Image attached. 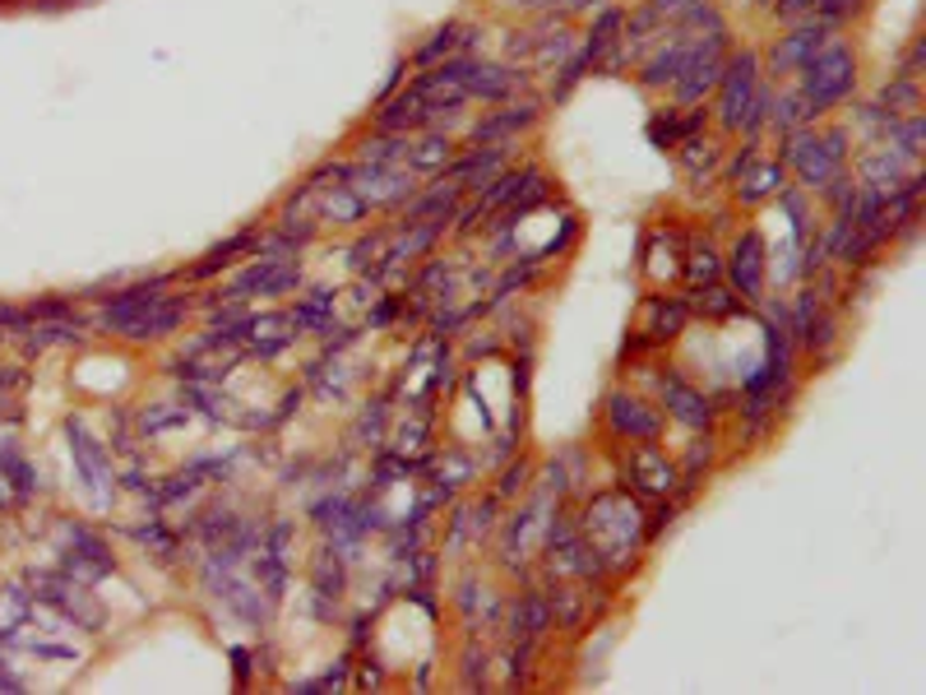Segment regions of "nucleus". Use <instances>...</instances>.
<instances>
[{
    "label": "nucleus",
    "mask_w": 926,
    "mask_h": 695,
    "mask_svg": "<svg viewBox=\"0 0 926 695\" xmlns=\"http://www.w3.org/2000/svg\"><path fill=\"white\" fill-rule=\"evenodd\" d=\"M848 144L853 134L848 130H816V126H801V130H787L783 134V167L797 172V181L806 190H820L830 186L843 167H848Z\"/></svg>",
    "instance_id": "obj_1"
},
{
    "label": "nucleus",
    "mask_w": 926,
    "mask_h": 695,
    "mask_svg": "<svg viewBox=\"0 0 926 695\" xmlns=\"http://www.w3.org/2000/svg\"><path fill=\"white\" fill-rule=\"evenodd\" d=\"M797 74H801L797 98L806 103V111H811V121H820L824 111H834L839 103H848L857 93V56L843 43L820 47Z\"/></svg>",
    "instance_id": "obj_2"
},
{
    "label": "nucleus",
    "mask_w": 926,
    "mask_h": 695,
    "mask_svg": "<svg viewBox=\"0 0 926 695\" xmlns=\"http://www.w3.org/2000/svg\"><path fill=\"white\" fill-rule=\"evenodd\" d=\"M302 287V264L283 256H255L242 274H232L213 302H246V297H288Z\"/></svg>",
    "instance_id": "obj_3"
},
{
    "label": "nucleus",
    "mask_w": 926,
    "mask_h": 695,
    "mask_svg": "<svg viewBox=\"0 0 926 695\" xmlns=\"http://www.w3.org/2000/svg\"><path fill=\"white\" fill-rule=\"evenodd\" d=\"M755 93H760V51L741 47V51L727 56L723 80H718V126L723 130H741L746 107H751Z\"/></svg>",
    "instance_id": "obj_4"
},
{
    "label": "nucleus",
    "mask_w": 926,
    "mask_h": 695,
    "mask_svg": "<svg viewBox=\"0 0 926 695\" xmlns=\"http://www.w3.org/2000/svg\"><path fill=\"white\" fill-rule=\"evenodd\" d=\"M339 186H352L371 209H394V204H408L412 196H418V181H412V172H403V167H380V163L343 167V181H339Z\"/></svg>",
    "instance_id": "obj_5"
},
{
    "label": "nucleus",
    "mask_w": 926,
    "mask_h": 695,
    "mask_svg": "<svg viewBox=\"0 0 926 695\" xmlns=\"http://www.w3.org/2000/svg\"><path fill=\"white\" fill-rule=\"evenodd\" d=\"M33 598H37V603H47V608H61L70 622H79V626H97V622H103L97 603H89L84 579H74V575H33Z\"/></svg>",
    "instance_id": "obj_6"
},
{
    "label": "nucleus",
    "mask_w": 926,
    "mask_h": 695,
    "mask_svg": "<svg viewBox=\"0 0 926 695\" xmlns=\"http://www.w3.org/2000/svg\"><path fill=\"white\" fill-rule=\"evenodd\" d=\"M66 432H70L74 469L84 473V482H89V487H93L97 496L112 500V492H116V473H112V455H107V446H103V440H93V432H89L79 417H70V422H66Z\"/></svg>",
    "instance_id": "obj_7"
},
{
    "label": "nucleus",
    "mask_w": 926,
    "mask_h": 695,
    "mask_svg": "<svg viewBox=\"0 0 926 695\" xmlns=\"http://www.w3.org/2000/svg\"><path fill=\"white\" fill-rule=\"evenodd\" d=\"M839 28L834 24H824V19H801V24L787 33V37H778L774 43V51H770V66H774V74H797L811 56L820 51V47H830V37H834Z\"/></svg>",
    "instance_id": "obj_8"
},
{
    "label": "nucleus",
    "mask_w": 926,
    "mask_h": 695,
    "mask_svg": "<svg viewBox=\"0 0 926 695\" xmlns=\"http://www.w3.org/2000/svg\"><path fill=\"white\" fill-rule=\"evenodd\" d=\"M186 316H190V302L163 293L153 306H144V311L134 316V320L121 325V339H130V343H157V339H167V334L181 330Z\"/></svg>",
    "instance_id": "obj_9"
},
{
    "label": "nucleus",
    "mask_w": 926,
    "mask_h": 695,
    "mask_svg": "<svg viewBox=\"0 0 926 695\" xmlns=\"http://www.w3.org/2000/svg\"><path fill=\"white\" fill-rule=\"evenodd\" d=\"M66 575H74V579H103V575H112L116 570V556H112V547L97 538L93 529H84V525H66Z\"/></svg>",
    "instance_id": "obj_10"
},
{
    "label": "nucleus",
    "mask_w": 926,
    "mask_h": 695,
    "mask_svg": "<svg viewBox=\"0 0 926 695\" xmlns=\"http://www.w3.org/2000/svg\"><path fill=\"white\" fill-rule=\"evenodd\" d=\"M764 274H770V264H764V242L755 227H746L737 246H732V260H727V279H732V293H741L746 302L764 297Z\"/></svg>",
    "instance_id": "obj_11"
},
{
    "label": "nucleus",
    "mask_w": 926,
    "mask_h": 695,
    "mask_svg": "<svg viewBox=\"0 0 926 695\" xmlns=\"http://www.w3.org/2000/svg\"><path fill=\"white\" fill-rule=\"evenodd\" d=\"M607 427H612V436H621V440H658L663 417H658V409H648L644 399L612 390L607 394Z\"/></svg>",
    "instance_id": "obj_12"
},
{
    "label": "nucleus",
    "mask_w": 926,
    "mask_h": 695,
    "mask_svg": "<svg viewBox=\"0 0 926 695\" xmlns=\"http://www.w3.org/2000/svg\"><path fill=\"white\" fill-rule=\"evenodd\" d=\"M695 47H700V37H695L691 28H677V33H672V43H667V47H658V56H654V61H644V70H640V84H644V89L677 84L681 74H685V66H691Z\"/></svg>",
    "instance_id": "obj_13"
},
{
    "label": "nucleus",
    "mask_w": 926,
    "mask_h": 695,
    "mask_svg": "<svg viewBox=\"0 0 926 695\" xmlns=\"http://www.w3.org/2000/svg\"><path fill=\"white\" fill-rule=\"evenodd\" d=\"M167 283H172V274H157V279H144V283H134V287H121V293H112V297L103 302V330H107V334H121L126 320H134V316L144 311V306H153L157 297L167 293Z\"/></svg>",
    "instance_id": "obj_14"
},
{
    "label": "nucleus",
    "mask_w": 926,
    "mask_h": 695,
    "mask_svg": "<svg viewBox=\"0 0 926 695\" xmlns=\"http://www.w3.org/2000/svg\"><path fill=\"white\" fill-rule=\"evenodd\" d=\"M542 121V103H509V107H501V111H491V116H482L478 126L468 130V140L472 144H496V140H505V134H519V130H528V126H538Z\"/></svg>",
    "instance_id": "obj_15"
},
{
    "label": "nucleus",
    "mask_w": 926,
    "mask_h": 695,
    "mask_svg": "<svg viewBox=\"0 0 926 695\" xmlns=\"http://www.w3.org/2000/svg\"><path fill=\"white\" fill-rule=\"evenodd\" d=\"M658 394H663V409L672 413L677 422H685V427H708L714 422V403H708L695 385H685L681 376H667L663 385H658Z\"/></svg>",
    "instance_id": "obj_16"
},
{
    "label": "nucleus",
    "mask_w": 926,
    "mask_h": 695,
    "mask_svg": "<svg viewBox=\"0 0 926 695\" xmlns=\"http://www.w3.org/2000/svg\"><path fill=\"white\" fill-rule=\"evenodd\" d=\"M515 89H524V70H509V66L472 61L464 74V93L468 98H482V103H505Z\"/></svg>",
    "instance_id": "obj_17"
},
{
    "label": "nucleus",
    "mask_w": 926,
    "mask_h": 695,
    "mask_svg": "<svg viewBox=\"0 0 926 695\" xmlns=\"http://www.w3.org/2000/svg\"><path fill=\"white\" fill-rule=\"evenodd\" d=\"M297 320L292 316H250V330H246V353L250 357H279L283 348H292V339H297Z\"/></svg>",
    "instance_id": "obj_18"
},
{
    "label": "nucleus",
    "mask_w": 926,
    "mask_h": 695,
    "mask_svg": "<svg viewBox=\"0 0 926 695\" xmlns=\"http://www.w3.org/2000/svg\"><path fill=\"white\" fill-rule=\"evenodd\" d=\"M501 163H505V149H501V144H482V149H472V153H464V158L449 163V167H445V181L459 186V190L487 186V181L501 172Z\"/></svg>",
    "instance_id": "obj_19"
},
{
    "label": "nucleus",
    "mask_w": 926,
    "mask_h": 695,
    "mask_svg": "<svg viewBox=\"0 0 926 695\" xmlns=\"http://www.w3.org/2000/svg\"><path fill=\"white\" fill-rule=\"evenodd\" d=\"M685 320H691V302L685 297H648V325L640 330L635 343H667L685 330Z\"/></svg>",
    "instance_id": "obj_20"
},
{
    "label": "nucleus",
    "mask_w": 926,
    "mask_h": 695,
    "mask_svg": "<svg viewBox=\"0 0 926 695\" xmlns=\"http://www.w3.org/2000/svg\"><path fill=\"white\" fill-rule=\"evenodd\" d=\"M909 177H913L909 158H899L894 149H876V153H866V163H861V186L876 190V196H884V200H890Z\"/></svg>",
    "instance_id": "obj_21"
},
{
    "label": "nucleus",
    "mask_w": 926,
    "mask_h": 695,
    "mask_svg": "<svg viewBox=\"0 0 926 695\" xmlns=\"http://www.w3.org/2000/svg\"><path fill=\"white\" fill-rule=\"evenodd\" d=\"M630 482L644 487L648 496H663L677 487V469L654 446H640V450H630Z\"/></svg>",
    "instance_id": "obj_22"
},
{
    "label": "nucleus",
    "mask_w": 926,
    "mask_h": 695,
    "mask_svg": "<svg viewBox=\"0 0 926 695\" xmlns=\"http://www.w3.org/2000/svg\"><path fill=\"white\" fill-rule=\"evenodd\" d=\"M436 121V111H431L418 93H403V98H394L380 116H376V130H389V134H408V130H422V126H431Z\"/></svg>",
    "instance_id": "obj_23"
},
{
    "label": "nucleus",
    "mask_w": 926,
    "mask_h": 695,
    "mask_svg": "<svg viewBox=\"0 0 926 695\" xmlns=\"http://www.w3.org/2000/svg\"><path fill=\"white\" fill-rule=\"evenodd\" d=\"M551 626V603L538 593V589H528L515 598V608H509V631L524 635V645H534L538 635Z\"/></svg>",
    "instance_id": "obj_24"
},
{
    "label": "nucleus",
    "mask_w": 926,
    "mask_h": 695,
    "mask_svg": "<svg viewBox=\"0 0 926 695\" xmlns=\"http://www.w3.org/2000/svg\"><path fill=\"white\" fill-rule=\"evenodd\" d=\"M250 250H260V232H236V237H227L223 246H213L209 256L190 269V279H213L219 269L236 264V256H250Z\"/></svg>",
    "instance_id": "obj_25"
},
{
    "label": "nucleus",
    "mask_w": 926,
    "mask_h": 695,
    "mask_svg": "<svg viewBox=\"0 0 926 695\" xmlns=\"http://www.w3.org/2000/svg\"><path fill=\"white\" fill-rule=\"evenodd\" d=\"M449 163H455V140H445V134H426V140H412L408 149V167L426 172V177H436Z\"/></svg>",
    "instance_id": "obj_26"
},
{
    "label": "nucleus",
    "mask_w": 926,
    "mask_h": 695,
    "mask_svg": "<svg viewBox=\"0 0 926 695\" xmlns=\"http://www.w3.org/2000/svg\"><path fill=\"white\" fill-rule=\"evenodd\" d=\"M320 214H325V223H333V227H352V223H366L371 204H366L352 186H333L329 196H325V204H320Z\"/></svg>",
    "instance_id": "obj_27"
},
{
    "label": "nucleus",
    "mask_w": 926,
    "mask_h": 695,
    "mask_svg": "<svg viewBox=\"0 0 926 695\" xmlns=\"http://www.w3.org/2000/svg\"><path fill=\"white\" fill-rule=\"evenodd\" d=\"M783 177H787V167L783 163H760L751 177H737V200L741 204H760V200H774L778 190H783Z\"/></svg>",
    "instance_id": "obj_28"
},
{
    "label": "nucleus",
    "mask_w": 926,
    "mask_h": 695,
    "mask_svg": "<svg viewBox=\"0 0 926 695\" xmlns=\"http://www.w3.org/2000/svg\"><path fill=\"white\" fill-rule=\"evenodd\" d=\"M408 149H412V140L408 134H389V130H376L371 140H362V163H380V167H399V163H408Z\"/></svg>",
    "instance_id": "obj_29"
},
{
    "label": "nucleus",
    "mask_w": 926,
    "mask_h": 695,
    "mask_svg": "<svg viewBox=\"0 0 926 695\" xmlns=\"http://www.w3.org/2000/svg\"><path fill=\"white\" fill-rule=\"evenodd\" d=\"M292 320H297V330H315V334H333V293H310L306 302H297V311H292Z\"/></svg>",
    "instance_id": "obj_30"
},
{
    "label": "nucleus",
    "mask_w": 926,
    "mask_h": 695,
    "mask_svg": "<svg viewBox=\"0 0 926 695\" xmlns=\"http://www.w3.org/2000/svg\"><path fill=\"white\" fill-rule=\"evenodd\" d=\"M621 24H625V14H621V10H602V14H598V24L588 28V37H584V47H579V51L588 56V61H598L602 51H612V47H617Z\"/></svg>",
    "instance_id": "obj_31"
},
{
    "label": "nucleus",
    "mask_w": 926,
    "mask_h": 695,
    "mask_svg": "<svg viewBox=\"0 0 926 695\" xmlns=\"http://www.w3.org/2000/svg\"><path fill=\"white\" fill-rule=\"evenodd\" d=\"M464 33H468L464 24H445V28H436V33H431V43H426V47H418V56H412V61H418V66H426V70L436 66L441 56L449 61V56H455V51L464 47Z\"/></svg>",
    "instance_id": "obj_32"
},
{
    "label": "nucleus",
    "mask_w": 926,
    "mask_h": 695,
    "mask_svg": "<svg viewBox=\"0 0 926 695\" xmlns=\"http://www.w3.org/2000/svg\"><path fill=\"white\" fill-rule=\"evenodd\" d=\"M876 107H884L890 116L917 111V80H909V74H894V80L876 93Z\"/></svg>",
    "instance_id": "obj_33"
},
{
    "label": "nucleus",
    "mask_w": 926,
    "mask_h": 695,
    "mask_svg": "<svg viewBox=\"0 0 926 695\" xmlns=\"http://www.w3.org/2000/svg\"><path fill=\"white\" fill-rule=\"evenodd\" d=\"M866 10V0H816V10H811V19H824V24H834V28H843L848 24L853 14H861Z\"/></svg>",
    "instance_id": "obj_34"
},
{
    "label": "nucleus",
    "mask_w": 926,
    "mask_h": 695,
    "mask_svg": "<svg viewBox=\"0 0 926 695\" xmlns=\"http://www.w3.org/2000/svg\"><path fill=\"white\" fill-rule=\"evenodd\" d=\"M186 413L181 409H172V403H153V409H144L140 413V432L144 436H153V432H167V427H176Z\"/></svg>",
    "instance_id": "obj_35"
},
{
    "label": "nucleus",
    "mask_w": 926,
    "mask_h": 695,
    "mask_svg": "<svg viewBox=\"0 0 926 695\" xmlns=\"http://www.w3.org/2000/svg\"><path fill=\"white\" fill-rule=\"evenodd\" d=\"M700 283H718V250L714 246H695L691 256V287Z\"/></svg>",
    "instance_id": "obj_36"
},
{
    "label": "nucleus",
    "mask_w": 926,
    "mask_h": 695,
    "mask_svg": "<svg viewBox=\"0 0 926 695\" xmlns=\"http://www.w3.org/2000/svg\"><path fill=\"white\" fill-rule=\"evenodd\" d=\"M134 538H140V543H153L157 547V556H163V562H172V552H176V538L157 525V519H149V525H140V529H130Z\"/></svg>",
    "instance_id": "obj_37"
},
{
    "label": "nucleus",
    "mask_w": 926,
    "mask_h": 695,
    "mask_svg": "<svg viewBox=\"0 0 926 695\" xmlns=\"http://www.w3.org/2000/svg\"><path fill=\"white\" fill-rule=\"evenodd\" d=\"M389 242V232H371V237H362L357 246H352V269H366V264H376L380 256H385V246Z\"/></svg>",
    "instance_id": "obj_38"
},
{
    "label": "nucleus",
    "mask_w": 926,
    "mask_h": 695,
    "mask_svg": "<svg viewBox=\"0 0 926 695\" xmlns=\"http://www.w3.org/2000/svg\"><path fill=\"white\" fill-rule=\"evenodd\" d=\"M700 306L708 316H732V311H741V297H732V287H708Z\"/></svg>",
    "instance_id": "obj_39"
},
{
    "label": "nucleus",
    "mask_w": 926,
    "mask_h": 695,
    "mask_svg": "<svg viewBox=\"0 0 926 695\" xmlns=\"http://www.w3.org/2000/svg\"><path fill=\"white\" fill-rule=\"evenodd\" d=\"M746 167H755V140H751V144H746V149L737 153V158H732V167H727V181H737V177H741V172H746Z\"/></svg>",
    "instance_id": "obj_40"
},
{
    "label": "nucleus",
    "mask_w": 926,
    "mask_h": 695,
    "mask_svg": "<svg viewBox=\"0 0 926 695\" xmlns=\"http://www.w3.org/2000/svg\"><path fill=\"white\" fill-rule=\"evenodd\" d=\"M399 311H403V302H399V297H385V302L376 306V311H371V325H389Z\"/></svg>",
    "instance_id": "obj_41"
},
{
    "label": "nucleus",
    "mask_w": 926,
    "mask_h": 695,
    "mask_svg": "<svg viewBox=\"0 0 926 695\" xmlns=\"http://www.w3.org/2000/svg\"><path fill=\"white\" fill-rule=\"evenodd\" d=\"M524 478H528V469H524V463H519V469H509V473H505V482H501V496H509V492H515V487L524 492V487H528Z\"/></svg>",
    "instance_id": "obj_42"
},
{
    "label": "nucleus",
    "mask_w": 926,
    "mask_h": 695,
    "mask_svg": "<svg viewBox=\"0 0 926 695\" xmlns=\"http://www.w3.org/2000/svg\"><path fill=\"white\" fill-rule=\"evenodd\" d=\"M10 663L0 659V691H24V678H14V672H5Z\"/></svg>",
    "instance_id": "obj_43"
},
{
    "label": "nucleus",
    "mask_w": 926,
    "mask_h": 695,
    "mask_svg": "<svg viewBox=\"0 0 926 695\" xmlns=\"http://www.w3.org/2000/svg\"><path fill=\"white\" fill-rule=\"evenodd\" d=\"M648 5H654V10H658V14L667 19V14H672V10H681V5H685V0H648Z\"/></svg>",
    "instance_id": "obj_44"
}]
</instances>
